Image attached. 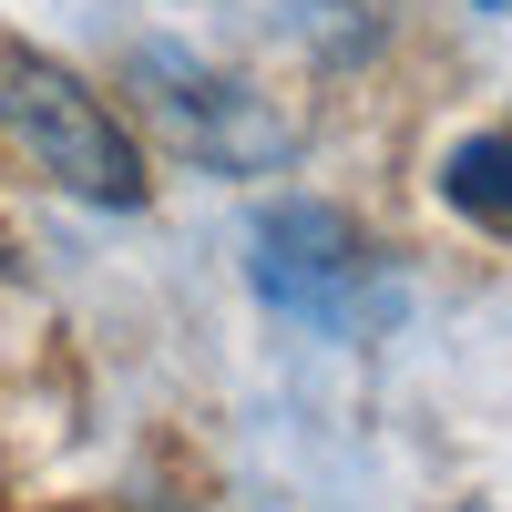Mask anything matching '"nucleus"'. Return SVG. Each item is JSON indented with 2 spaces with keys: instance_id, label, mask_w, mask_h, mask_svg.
<instances>
[{
  "instance_id": "obj_2",
  "label": "nucleus",
  "mask_w": 512,
  "mask_h": 512,
  "mask_svg": "<svg viewBox=\"0 0 512 512\" xmlns=\"http://www.w3.org/2000/svg\"><path fill=\"white\" fill-rule=\"evenodd\" d=\"M359 277H369V246H359V226L338 216V205L287 195V205H267V216L246 226V287L267 297L277 318H297V328H349Z\"/></svg>"
},
{
  "instance_id": "obj_6",
  "label": "nucleus",
  "mask_w": 512,
  "mask_h": 512,
  "mask_svg": "<svg viewBox=\"0 0 512 512\" xmlns=\"http://www.w3.org/2000/svg\"><path fill=\"white\" fill-rule=\"evenodd\" d=\"M472 11H512V0H472Z\"/></svg>"
},
{
  "instance_id": "obj_3",
  "label": "nucleus",
  "mask_w": 512,
  "mask_h": 512,
  "mask_svg": "<svg viewBox=\"0 0 512 512\" xmlns=\"http://www.w3.org/2000/svg\"><path fill=\"white\" fill-rule=\"evenodd\" d=\"M134 82H144V103L164 113V134H175L185 154H205L216 175H267V164L287 154V123L256 103L246 82L205 72L185 52H134Z\"/></svg>"
},
{
  "instance_id": "obj_4",
  "label": "nucleus",
  "mask_w": 512,
  "mask_h": 512,
  "mask_svg": "<svg viewBox=\"0 0 512 512\" xmlns=\"http://www.w3.org/2000/svg\"><path fill=\"white\" fill-rule=\"evenodd\" d=\"M441 205L492 236H512V134H461L441 154Z\"/></svg>"
},
{
  "instance_id": "obj_5",
  "label": "nucleus",
  "mask_w": 512,
  "mask_h": 512,
  "mask_svg": "<svg viewBox=\"0 0 512 512\" xmlns=\"http://www.w3.org/2000/svg\"><path fill=\"white\" fill-rule=\"evenodd\" d=\"M144 512H195V502H144Z\"/></svg>"
},
{
  "instance_id": "obj_1",
  "label": "nucleus",
  "mask_w": 512,
  "mask_h": 512,
  "mask_svg": "<svg viewBox=\"0 0 512 512\" xmlns=\"http://www.w3.org/2000/svg\"><path fill=\"white\" fill-rule=\"evenodd\" d=\"M0 123H11V144H21L62 195H82V205H113V216H134V205L154 195V185H144L134 134L113 123V103H103L82 72L41 62V52H0Z\"/></svg>"
}]
</instances>
